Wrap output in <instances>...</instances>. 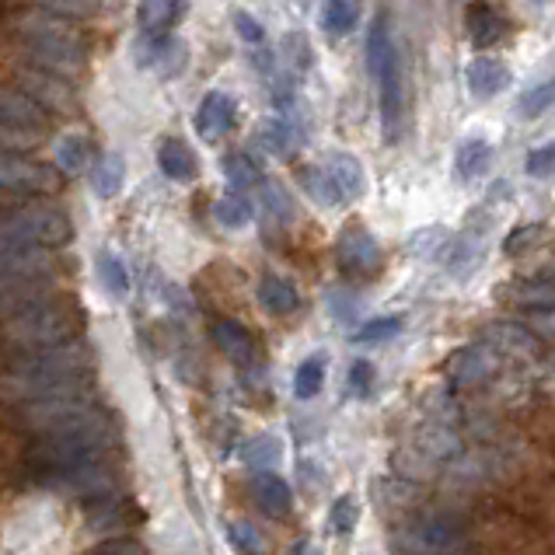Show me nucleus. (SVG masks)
<instances>
[{
    "label": "nucleus",
    "mask_w": 555,
    "mask_h": 555,
    "mask_svg": "<svg viewBox=\"0 0 555 555\" xmlns=\"http://www.w3.org/2000/svg\"><path fill=\"white\" fill-rule=\"evenodd\" d=\"M116 448V423L105 409L77 402L36 426L25 448V479L31 486L56 489L63 475L102 465Z\"/></svg>",
    "instance_id": "nucleus-1"
},
{
    "label": "nucleus",
    "mask_w": 555,
    "mask_h": 555,
    "mask_svg": "<svg viewBox=\"0 0 555 555\" xmlns=\"http://www.w3.org/2000/svg\"><path fill=\"white\" fill-rule=\"evenodd\" d=\"M4 367L18 405L88 399L94 380V350L85 339L50 346V350H4Z\"/></svg>",
    "instance_id": "nucleus-2"
},
{
    "label": "nucleus",
    "mask_w": 555,
    "mask_h": 555,
    "mask_svg": "<svg viewBox=\"0 0 555 555\" xmlns=\"http://www.w3.org/2000/svg\"><path fill=\"white\" fill-rule=\"evenodd\" d=\"M14 39L22 46V56L36 67L60 74L63 81H74V77L85 74L88 63V42L81 36L77 22L60 18V14L39 11V8H25L18 18H14Z\"/></svg>",
    "instance_id": "nucleus-3"
},
{
    "label": "nucleus",
    "mask_w": 555,
    "mask_h": 555,
    "mask_svg": "<svg viewBox=\"0 0 555 555\" xmlns=\"http://www.w3.org/2000/svg\"><path fill=\"white\" fill-rule=\"evenodd\" d=\"M85 325L88 314L81 300L53 291L0 322V332H4V350H50V346L81 339Z\"/></svg>",
    "instance_id": "nucleus-4"
},
{
    "label": "nucleus",
    "mask_w": 555,
    "mask_h": 555,
    "mask_svg": "<svg viewBox=\"0 0 555 555\" xmlns=\"http://www.w3.org/2000/svg\"><path fill=\"white\" fill-rule=\"evenodd\" d=\"M0 234L14 237V242L56 251L74 242V224L60 206L25 199V203L0 206Z\"/></svg>",
    "instance_id": "nucleus-5"
},
{
    "label": "nucleus",
    "mask_w": 555,
    "mask_h": 555,
    "mask_svg": "<svg viewBox=\"0 0 555 555\" xmlns=\"http://www.w3.org/2000/svg\"><path fill=\"white\" fill-rule=\"evenodd\" d=\"M468 534V520L462 514L451 511H430L405 520V525L395 531L391 545L402 555H451L462 548Z\"/></svg>",
    "instance_id": "nucleus-6"
},
{
    "label": "nucleus",
    "mask_w": 555,
    "mask_h": 555,
    "mask_svg": "<svg viewBox=\"0 0 555 555\" xmlns=\"http://www.w3.org/2000/svg\"><path fill=\"white\" fill-rule=\"evenodd\" d=\"M308 193L325 206L353 203L363 193V168L353 154H332L325 165H314L300 171Z\"/></svg>",
    "instance_id": "nucleus-7"
},
{
    "label": "nucleus",
    "mask_w": 555,
    "mask_h": 555,
    "mask_svg": "<svg viewBox=\"0 0 555 555\" xmlns=\"http://www.w3.org/2000/svg\"><path fill=\"white\" fill-rule=\"evenodd\" d=\"M56 189H60V176H53V168H46L28 154L0 151V196L39 199V196H53Z\"/></svg>",
    "instance_id": "nucleus-8"
},
{
    "label": "nucleus",
    "mask_w": 555,
    "mask_h": 555,
    "mask_svg": "<svg viewBox=\"0 0 555 555\" xmlns=\"http://www.w3.org/2000/svg\"><path fill=\"white\" fill-rule=\"evenodd\" d=\"M11 81H14V88H18L22 94H28L31 102L42 105L50 116L74 113V105H77L74 85L63 81L60 74H50V70L36 67V63L22 60V63H14V67H11Z\"/></svg>",
    "instance_id": "nucleus-9"
},
{
    "label": "nucleus",
    "mask_w": 555,
    "mask_h": 555,
    "mask_svg": "<svg viewBox=\"0 0 555 555\" xmlns=\"http://www.w3.org/2000/svg\"><path fill=\"white\" fill-rule=\"evenodd\" d=\"M336 262L343 269V276H350V280H371V276L380 273V266H385V256H380L377 237L353 220V224H346L343 234H339Z\"/></svg>",
    "instance_id": "nucleus-10"
},
{
    "label": "nucleus",
    "mask_w": 555,
    "mask_h": 555,
    "mask_svg": "<svg viewBox=\"0 0 555 555\" xmlns=\"http://www.w3.org/2000/svg\"><path fill=\"white\" fill-rule=\"evenodd\" d=\"M374 81L380 88V130H385L388 144H395L399 133H402V119H405V77H402L399 50H395L374 70Z\"/></svg>",
    "instance_id": "nucleus-11"
},
{
    "label": "nucleus",
    "mask_w": 555,
    "mask_h": 555,
    "mask_svg": "<svg viewBox=\"0 0 555 555\" xmlns=\"http://www.w3.org/2000/svg\"><path fill=\"white\" fill-rule=\"evenodd\" d=\"M140 63L168 81V77H179L185 70L189 46L179 36H171V31H165V36H144V42H140Z\"/></svg>",
    "instance_id": "nucleus-12"
},
{
    "label": "nucleus",
    "mask_w": 555,
    "mask_h": 555,
    "mask_svg": "<svg viewBox=\"0 0 555 555\" xmlns=\"http://www.w3.org/2000/svg\"><path fill=\"white\" fill-rule=\"evenodd\" d=\"M81 506H85V517L94 531H116L122 525H137L140 520V511L122 493L88 496V500H81Z\"/></svg>",
    "instance_id": "nucleus-13"
},
{
    "label": "nucleus",
    "mask_w": 555,
    "mask_h": 555,
    "mask_svg": "<svg viewBox=\"0 0 555 555\" xmlns=\"http://www.w3.org/2000/svg\"><path fill=\"white\" fill-rule=\"evenodd\" d=\"M0 126H25V130L53 133V116L42 105H36L18 88H0Z\"/></svg>",
    "instance_id": "nucleus-14"
},
{
    "label": "nucleus",
    "mask_w": 555,
    "mask_h": 555,
    "mask_svg": "<svg viewBox=\"0 0 555 555\" xmlns=\"http://www.w3.org/2000/svg\"><path fill=\"white\" fill-rule=\"evenodd\" d=\"M214 343L228 353L231 363H237V367H251V363L259 360V343H256V336H251L245 325H237L231 319L214 325Z\"/></svg>",
    "instance_id": "nucleus-15"
},
{
    "label": "nucleus",
    "mask_w": 555,
    "mask_h": 555,
    "mask_svg": "<svg viewBox=\"0 0 555 555\" xmlns=\"http://www.w3.org/2000/svg\"><path fill=\"white\" fill-rule=\"evenodd\" d=\"M234 113H237V105H234L231 94H224V91H210V94L203 99L199 113H196V130H199V137H206V140L224 137V133L231 130V126H234Z\"/></svg>",
    "instance_id": "nucleus-16"
},
{
    "label": "nucleus",
    "mask_w": 555,
    "mask_h": 555,
    "mask_svg": "<svg viewBox=\"0 0 555 555\" xmlns=\"http://www.w3.org/2000/svg\"><path fill=\"white\" fill-rule=\"evenodd\" d=\"M465 28H468V39L479 46V50H489V46H500L503 36H506V22L503 14L493 8V4H482V0H475L465 14Z\"/></svg>",
    "instance_id": "nucleus-17"
},
{
    "label": "nucleus",
    "mask_w": 555,
    "mask_h": 555,
    "mask_svg": "<svg viewBox=\"0 0 555 555\" xmlns=\"http://www.w3.org/2000/svg\"><path fill=\"white\" fill-rule=\"evenodd\" d=\"M189 14V0H140V28L144 36H165Z\"/></svg>",
    "instance_id": "nucleus-18"
},
{
    "label": "nucleus",
    "mask_w": 555,
    "mask_h": 555,
    "mask_svg": "<svg viewBox=\"0 0 555 555\" xmlns=\"http://www.w3.org/2000/svg\"><path fill=\"white\" fill-rule=\"evenodd\" d=\"M511 85V70L506 63L493 60V56H475L468 63V91L475 99H496V94Z\"/></svg>",
    "instance_id": "nucleus-19"
},
{
    "label": "nucleus",
    "mask_w": 555,
    "mask_h": 555,
    "mask_svg": "<svg viewBox=\"0 0 555 555\" xmlns=\"http://www.w3.org/2000/svg\"><path fill=\"white\" fill-rule=\"evenodd\" d=\"M256 503H259V511L269 514V517H287L291 506H294V493H291V486L280 479V475L259 472L256 475Z\"/></svg>",
    "instance_id": "nucleus-20"
},
{
    "label": "nucleus",
    "mask_w": 555,
    "mask_h": 555,
    "mask_svg": "<svg viewBox=\"0 0 555 555\" xmlns=\"http://www.w3.org/2000/svg\"><path fill=\"white\" fill-rule=\"evenodd\" d=\"M259 305L269 311V314H294L300 308V297L294 291L291 280H283L276 273H266L259 280Z\"/></svg>",
    "instance_id": "nucleus-21"
},
{
    "label": "nucleus",
    "mask_w": 555,
    "mask_h": 555,
    "mask_svg": "<svg viewBox=\"0 0 555 555\" xmlns=\"http://www.w3.org/2000/svg\"><path fill=\"white\" fill-rule=\"evenodd\" d=\"M157 165H162L165 176L176 179V182L196 179V157L182 144V140H171V137L162 140V147H157Z\"/></svg>",
    "instance_id": "nucleus-22"
},
{
    "label": "nucleus",
    "mask_w": 555,
    "mask_h": 555,
    "mask_svg": "<svg viewBox=\"0 0 555 555\" xmlns=\"http://www.w3.org/2000/svg\"><path fill=\"white\" fill-rule=\"evenodd\" d=\"M489 165H493V147H489L482 137L465 140V144L457 147V154H454V168H457V176H462L465 182L486 176Z\"/></svg>",
    "instance_id": "nucleus-23"
},
{
    "label": "nucleus",
    "mask_w": 555,
    "mask_h": 555,
    "mask_svg": "<svg viewBox=\"0 0 555 555\" xmlns=\"http://www.w3.org/2000/svg\"><path fill=\"white\" fill-rule=\"evenodd\" d=\"M360 22V0H325V14H322V28L332 39L350 36Z\"/></svg>",
    "instance_id": "nucleus-24"
},
{
    "label": "nucleus",
    "mask_w": 555,
    "mask_h": 555,
    "mask_svg": "<svg viewBox=\"0 0 555 555\" xmlns=\"http://www.w3.org/2000/svg\"><path fill=\"white\" fill-rule=\"evenodd\" d=\"M395 53V31H391V22H388V14H377V18L371 22L367 28V70L374 77V70L385 63L388 56Z\"/></svg>",
    "instance_id": "nucleus-25"
},
{
    "label": "nucleus",
    "mask_w": 555,
    "mask_h": 555,
    "mask_svg": "<svg viewBox=\"0 0 555 555\" xmlns=\"http://www.w3.org/2000/svg\"><path fill=\"white\" fill-rule=\"evenodd\" d=\"M262 144L280 154V157H291L300 144V130L294 126V119L287 116H273L266 126H262Z\"/></svg>",
    "instance_id": "nucleus-26"
},
{
    "label": "nucleus",
    "mask_w": 555,
    "mask_h": 555,
    "mask_svg": "<svg viewBox=\"0 0 555 555\" xmlns=\"http://www.w3.org/2000/svg\"><path fill=\"white\" fill-rule=\"evenodd\" d=\"M489 371H493V357H489L482 346H472V350H462L454 360V380L457 385H475V380H482Z\"/></svg>",
    "instance_id": "nucleus-27"
},
{
    "label": "nucleus",
    "mask_w": 555,
    "mask_h": 555,
    "mask_svg": "<svg viewBox=\"0 0 555 555\" xmlns=\"http://www.w3.org/2000/svg\"><path fill=\"white\" fill-rule=\"evenodd\" d=\"M88 157H91L88 137H63L56 144V168L63 176H81L88 168Z\"/></svg>",
    "instance_id": "nucleus-28"
},
{
    "label": "nucleus",
    "mask_w": 555,
    "mask_h": 555,
    "mask_svg": "<svg viewBox=\"0 0 555 555\" xmlns=\"http://www.w3.org/2000/svg\"><path fill=\"white\" fill-rule=\"evenodd\" d=\"M122 171H126V165H122V157L119 154H105V157H99V165L91 168V185H94V193L99 196H116L119 189H122Z\"/></svg>",
    "instance_id": "nucleus-29"
},
{
    "label": "nucleus",
    "mask_w": 555,
    "mask_h": 555,
    "mask_svg": "<svg viewBox=\"0 0 555 555\" xmlns=\"http://www.w3.org/2000/svg\"><path fill=\"white\" fill-rule=\"evenodd\" d=\"M325 385V357H308L294 374V395L300 402L319 399V391Z\"/></svg>",
    "instance_id": "nucleus-30"
},
{
    "label": "nucleus",
    "mask_w": 555,
    "mask_h": 555,
    "mask_svg": "<svg viewBox=\"0 0 555 555\" xmlns=\"http://www.w3.org/2000/svg\"><path fill=\"white\" fill-rule=\"evenodd\" d=\"M46 140H50V133L42 130H25V126H0V151L8 154H36Z\"/></svg>",
    "instance_id": "nucleus-31"
},
{
    "label": "nucleus",
    "mask_w": 555,
    "mask_h": 555,
    "mask_svg": "<svg viewBox=\"0 0 555 555\" xmlns=\"http://www.w3.org/2000/svg\"><path fill=\"white\" fill-rule=\"evenodd\" d=\"M99 280L113 297L130 294V273H126L122 259H116L113 251H102V256H99Z\"/></svg>",
    "instance_id": "nucleus-32"
},
{
    "label": "nucleus",
    "mask_w": 555,
    "mask_h": 555,
    "mask_svg": "<svg viewBox=\"0 0 555 555\" xmlns=\"http://www.w3.org/2000/svg\"><path fill=\"white\" fill-rule=\"evenodd\" d=\"M36 8L60 14V18H67V22H85L102 11V0H36Z\"/></svg>",
    "instance_id": "nucleus-33"
},
{
    "label": "nucleus",
    "mask_w": 555,
    "mask_h": 555,
    "mask_svg": "<svg viewBox=\"0 0 555 555\" xmlns=\"http://www.w3.org/2000/svg\"><path fill=\"white\" fill-rule=\"evenodd\" d=\"M489 339H496L506 350H520V353H538V336L528 332L525 325H493L486 332Z\"/></svg>",
    "instance_id": "nucleus-34"
},
{
    "label": "nucleus",
    "mask_w": 555,
    "mask_h": 555,
    "mask_svg": "<svg viewBox=\"0 0 555 555\" xmlns=\"http://www.w3.org/2000/svg\"><path fill=\"white\" fill-rule=\"evenodd\" d=\"M251 203L245 199V193H231V196H224L217 203V220L224 224L228 231H237V228H245L248 220H251Z\"/></svg>",
    "instance_id": "nucleus-35"
},
{
    "label": "nucleus",
    "mask_w": 555,
    "mask_h": 555,
    "mask_svg": "<svg viewBox=\"0 0 555 555\" xmlns=\"http://www.w3.org/2000/svg\"><path fill=\"white\" fill-rule=\"evenodd\" d=\"M280 454H283V448H280L276 437H256V440H248L245 448H242V457H245L248 468H269V465H276Z\"/></svg>",
    "instance_id": "nucleus-36"
},
{
    "label": "nucleus",
    "mask_w": 555,
    "mask_h": 555,
    "mask_svg": "<svg viewBox=\"0 0 555 555\" xmlns=\"http://www.w3.org/2000/svg\"><path fill=\"white\" fill-rule=\"evenodd\" d=\"M224 176H228L234 193H245V189H251L259 182V165L245 154H231L224 162Z\"/></svg>",
    "instance_id": "nucleus-37"
},
{
    "label": "nucleus",
    "mask_w": 555,
    "mask_h": 555,
    "mask_svg": "<svg viewBox=\"0 0 555 555\" xmlns=\"http://www.w3.org/2000/svg\"><path fill=\"white\" fill-rule=\"evenodd\" d=\"M224 538L242 555H262V534L256 531V525H245V520H228Z\"/></svg>",
    "instance_id": "nucleus-38"
},
{
    "label": "nucleus",
    "mask_w": 555,
    "mask_h": 555,
    "mask_svg": "<svg viewBox=\"0 0 555 555\" xmlns=\"http://www.w3.org/2000/svg\"><path fill=\"white\" fill-rule=\"evenodd\" d=\"M262 203H266V210L273 214L276 224H291V220H294V203H291L287 193H283V185L262 182Z\"/></svg>",
    "instance_id": "nucleus-39"
},
{
    "label": "nucleus",
    "mask_w": 555,
    "mask_h": 555,
    "mask_svg": "<svg viewBox=\"0 0 555 555\" xmlns=\"http://www.w3.org/2000/svg\"><path fill=\"white\" fill-rule=\"evenodd\" d=\"M360 520V503L353 496H339L336 506H332V531L336 534H350Z\"/></svg>",
    "instance_id": "nucleus-40"
},
{
    "label": "nucleus",
    "mask_w": 555,
    "mask_h": 555,
    "mask_svg": "<svg viewBox=\"0 0 555 555\" xmlns=\"http://www.w3.org/2000/svg\"><path fill=\"white\" fill-rule=\"evenodd\" d=\"M399 332H402V319H374L363 328H357L353 343H385L391 336H399Z\"/></svg>",
    "instance_id": "nucleus-41"
},
{
    "label": "nucleus",
    "mask_w": 555,
    "mask_h": 555,
    "mask_svg": "<svg viewBox=\"0 0 555 555\" xmlns=\"http://www.w3.org/2000/svg\"><path fill=\"white\" fill-rule=\"evenodd\" d=\"M552 105V81H542L538 88H528L525 99H520V116L525 119H538Z\"/></svg>",
    "instance_id": "nucleus-42"
},
{
    "label": "nucleus",
    "mask_w": 555,
    "mask_h": 555,
    "mask_svg": "<svg viewBox=\"0 0 555 555\" xmlns=\"http://www.w3.org/2000/svg\"><path fill=\"white\" fill-rule=\"evenodd\" d=\"M525 168H528V176H531V179H552V168H555V151H552V144L534 147V151L528 154Z\"/></svg>",
    "instance_id": "nucleus-43"
},
{
    "label": "nucleus",
    "mask_w": 555,
    "mask_h": 555,
    "mask_svg": "<svg viewBox=\"0 0 555 555\" xmlns=\"http://www.w3.org/2000/svg\"><path fill=\"white\" fill-rule=\"evenodd\" d=\"M234 28H237V36H242L248 46H262L266 42V28L256 18H251V14H245V11L234 14Z\"/></svg>",
    "instance_id": "nucleus-44"
},
{
    "label": "nucleus",
    "mask_w": 555,
    "mask_h": 555,
    "mask_svg": "<svg viewBox=\"0 0 555 555\" xmlns=\"http://www.w3.org/2000/svg\"><path fill=\"white\" fill-rule=\"evenodd\" d=\"M538 237H542V228H517L511 237H506V256H520V251H525L528 245H534Z\"/></svg>",
    "instance_id": "nucleus-45"
},
{
    "label": "nucleus",
    "mask_w": 555,
    "mask_h": 555,
    "mask_svg": "<svg viewBox=\"0 0 555 555\" xmlns=\"http://www.w3.org/2000/svg\"><path fill=\"white\" fill-rule=\"evenodd\" d=\"M371 380H374V367H371L367 360H357L353 367H350V388H353V395H367Z\"/></svg>",
    "instance_id": "nucleus-46"
},
{
    "label": "nucleus",
    "mask_w": 555,
    "mask_h": 555,
    "mask_svg": "<svg viewBox=\"0 0 555 555\" xmlns=\"http://www.w3.org/2000/svg\"><path fill=\"white\" fill-rule=\"evenodd\" d=\"M91 555H144V545L130 542V538H116V542H102Z\"/></svg>",
    "instance_id": "nucleus-47"
},
{
    "label": "nucleus",
    "mask_w": 555,
    "mask_h": 555,
    "mask_svg": "<svg viewBox=\"0 0 555 555\" xmlns=\"http://www.w3.org/2000/svg\"><path fill=\"white\" fill-rule=\"evenodd\" d=\"M440 245H443V231L440 228H426V231H420L416 237H412V248L423 251V256H434Z\"/></svg>",
    "instance_id": "nucleus-48"
},
{
    "label": "nucleus",
    "mask_w": 555,
    "mask_h": 555,
    "mask_svg": "<svg viewBox=\"0 0 555 555\" xmlns=\"http://www.w3.org/2000/svg\"><path fill=\"white\" fill-rule=\"evenodd\" d=\"M332 314H336V319H343V322H350L353 319V311H357V305L350 300V294H332Z\"/></svg>",
    "instance_id": "nucleus-49"
},
{
    "label": "nucleus",
    "mask_w": 555,
    "mask_h": 555,
    "mask_svg": "<svg viewBox=\"0 0 555 555\" xmlns=\"http://www.w3.org/2000/svg\"><path fill=\"white\" fill-rule=\"evenodd\" d=\"M297 555H322V548H319V545H300Z\"/></svg>",
    "instance_id": "nucleus-50"
},
{
    "label": "nucleus",
    "mask_w": 555,
    "mask_h": 555,
    "mask_svg": "<svg viewBox=\"0 0 555 555\" xmlns=\"http://www.w3.org/2000/svg\"><path fill=\"white\" fill-rule=\"evenodd\" d=\"M8 8H11V0H0V18L8 14Z\"/></svg>",
    "instance_id": "nucleus-51"
},
{
    "label": "nucleus",
    "mask_w": 555,
    "mask_h": 555,
    "mask_svg": "<svg viewBox=\"0 0 555 555\" xmlns=\"http://www.w3.org/2000/svg\"><path fill=\"white\" fill-rule=\"evenodd\" d=\"M534 4H548V0H534Z\"/></svg>",
    "instance_id": "nucleus-52"
}]
</instances>
